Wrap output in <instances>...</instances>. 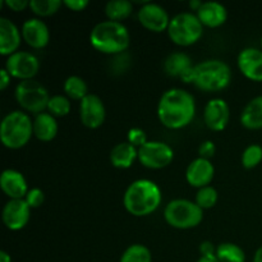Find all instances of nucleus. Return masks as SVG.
<instances>
[{
  "label": "nucleus",
  "instance_id": "nucleus-35",
  "mask_svg": "<svg viewBox=\"0 0 262 262\" xmlns=\"http://www.w3.org/2000/svg\"><path fill=\"white\" fill-rule=\"evenodd\" d=\"M129 55L127 53H122L118 54V55H114V60H112L110 66L118 73H124L128 69V67H129Z\"/></svg>",
  "mask_w": 262,
  "mask_h": 262
},
{
  "label": "nucleus",
  "instance_id": "nucleus-16",
  "mask_svg": "<svg viewBox=\"0 0 262 262\" xmlns=\"http://www.w3.org/2000/svg\"><path fill=\"white\" fill-rule=\"evenodd\" d=\"M237 66L246 78L253 82H262V49L250 46L241 50Z\"/></svg>",
  "mask_w": 262,
  "mask_h": 262
},
{
  "label": "nucleus",
  "instance_id": "nucleus-17",
  "mask_svg": "<svg viewBox=\"0 0 262 262\" xmlns=\"http://www.w3.org/2000/svg\"><path fill=\"white\" fill-rule=\"evenodd\" d=\"M215 177V166L211 160L196 158L188 164L186 170L187 183L194 188L210 186Z\"/></svg>",
  "mask_w": 262,
  "mask_h": 262
},
{
  "label": "nucleus",
  "instance_id": "nucleus-32",
  "mask_svg": "<svg viewBox=\"0 0 262 262\" xmlns=\"http://www.w3.org/2000/svg\"><path fill=\"white\" fill-rule=\"evenodd\" d=\"M262 161V146L257 143H252L248 145L247 147L243 150L242 158H241V163L245 169H255L258 166Z\"/></svg>",
  "mask_w": 262,
  "mask_h": 262
},
{
  "label": "nucleus",
  "instance_id": "nucleus-27",
  "mask_svg": "<svg viewBox=\"0 0 262 262\" xmlns=\"http://www.w3.org/2000/svg\"><path fill=\"white\" fill-rule=\"evenodd\" d=\"M216 257L220 262H246V252L241 246L224 242L216 246Z\"/></svg>",
  "mask_w": 262,
  "mask_h": 262
},
{
  "label": "nucleus",
  "instance_id": "nucleus-26",
  "mask_svg": "<svg viewBox=\"0 0 262 262\" xmlns=\"http://www.w3.org/2000/svg\"><path fill=\"white\" fill-rule=\"evenodd\" d=\"M63 90L64 95L71 100H74V101H81L90 94L86 81L82 77L76 76V74L67 77L63 84Z\"/></svg>",
  "mask_w": 262,
  "mask_h": 262
},
{
  "label": "nucleus",
  "instance_id": "nucleus-33",
  "mask_svg": "<svg viewBox=\"0 0 262 262\" xmlns=\"http://www.w3.org/2000/svg\"><path fill=\"white\" fill-rule=\"evenodd\" d=\"M25 201L27 202V205L31 209H37V207H40L45 202V193H43L42 189L37 188V187L31 188L27 192V194H26Z\"/></svg>",
  "mask_w": 262,
  "mask_h": 262
},
{
  "label": "nucleus",
  "instance_id": "nucleus-9",
  "mask_svg": "<svg viewBox=\"0 0 262 262\" xmlns=\"http://www.w3.org/2000/svg\"><path fill=\"white\" fill-rule=\"evenodd\" d=\"M173 160V147L163 141H147L138 148V161L145 168L159 170L170 165Z\"/></svg>",
  "mask_w": 262,
  "mask_h": 262
},
{
  "label": "nucleus",
  "instance_id": "nucleus-29",
  "mask_svg": "<svg viewBox=\"0 0 262 262\" xmlns=\"http://www.w3.org/2000/svg\"><path fill=\"white\" fill-rule=\"evenodd\" d=\"M63 2L60 0H31L30 9L37 18L50 17L59 12Z\"/></svg>",
  "mask_w": 262,
  "mask_h": 262
},
{
  "label": "nucleus",
  "instance_id": "nucleus-22",
  "mask_svg": "<svg viewBox=\"0 0 262 262\" xmlns=\"http://www.w3.org/2000/svg\"><path fill=\"white\" fill-rule=\"evenodd\" d=\"M164 71L168 76L174 77V78L182 79L189 71L193 68V63L188 54L183 51H174L169 54L164 60Z\"/></svg>",
  "mask_w": 262,
  "mask_h": 262
},
{
  "label": "nucleus",
  "instance_id": "nucleus-24",
  "mask_svg": "<svg viewBox=\"0 0 262 262\" xmlns=\"http://www.w3.org/2000/svg\"><path fill=\"white\" fill-rule=\"evenodd\" d=\"M239 120L246 129H262V95L253 97L247 102L241 113Z\"/></svg>",
  "mask_w": 262,
  "mask_h": 262
},
{
  "label": "nucleus",
  "instance_id": "nucleus-18",
  "mask_svg": "<svg viewBox=\"0 0 262 262\" xmlns=\"http://www.w3.org/2000/svg\"><path fill=\"white\" fill-rule=\"evenodd\" d=\"M0 188L9 200H25L30 191L25 176L15 169H5L0 176Z\"/></svg>",
  "mask_w": 262,
  "mask_h": 262
},
{
  "label": "nucleus",
  "instance_id": "nucleus-13",
  "mask_svg": "<svg viewBox=\"0 0 262 262\" xmlns=\"http://www.w3.org/2000/svg\"><path fill=\"white\" fill-rule=\"evenodd\" d=\"M205 124L214 132H222L228 127L230 120L229 104L222 97L209 100L204 109Z\"/></svg>",
  "mask_w": 262,
  "mask_h": 262
},
{
  "label": "nucleus",
  "instance_id": "nucleus-44",
  "mask_svg": "<svg viewBox=\"0 0 262 262\" xmlns=\"http://www.w3.org/2000/svg\"><path fill=\"white\" fill-rule=\"evenodd\" d=\"M253 262H262V246L257 248V251L255 252L253 256Z\"/></svg>",
  "mask_w": 262,
  "mask_h": 262
},
{
  "label": "nucleus",
  "instance_id": "nucleus-43",
  "mask_svg": "<svg viewBox=\"0 0 262 262\" xmlns=\"http://www.w3.org/2000/svg\"><path fill=\"white\" fill-rule=\"evenodd\" d=\"M0 262H12V257L7 251H2L0 252Z\"/></svg>",
  "mask_w": 262,
  "mask_h": 262
},
{
  "label": "nucleus",
  "instance_id": "nucleus-42",
  "mask_svg": "<svg viewBox=\"0 0 262 262\" xmlns=\"http://www.w3.org/2000/svg\"><path fill=\"white\" fill-rule=\"evenodd\" d=\"M197 262H220L217 260L216 255H210V256H200Z\"/></svg>",
  "mask_w": 262,
  "mask_h": 262
},
{
  "label": "nucleus",
  "instance_id": "nucleus-38",
  "mask_svg": "<svg viewBox=\"0 0 262 262\" xmlns=\"http://www.w3.org/2000/svg\"><path fill=\"white\" fill-rule=\"evenodd\" d=\"M4 5H7L13 12H23L30 8V2L28 0H4Z\"/></svg>",
  "mask_w": 262,
  "mask_h": 262
},
{
  "label": "nucleus",
  "instance_id": "nucleus-12",
  "mask_svg": "<svg viewBox=\"0 0 262 262\" xmlns=\"http://www.w3.org/2000/svg\"><path fill=\"white\" fill-rule=\"evenodd\" d=\"M79 119L86 128L97 129L106 119V107L101 97L96 94H89L79 101Z\"/></svg>",
  "mask_w": 262,
  "mask_h": 262
},
{
  "label": "nucleus",
  "instance_id": "nucleus-30",
  "mask_svg": "<svg viewBox=\"0 0 262 262\" xmlns=\"http://www.w3.org/2000/svg\"><path fill=\"white\" fill-rule=\"evenodd\" d=\"M72 102L71 99L66 95H53L49 100L46 112L50 113L55 118H63L71 113Z\"/></svg>",
  "mask_w": 262,
  "mask_h": 262
},
{
  "label": "nucleus",
  "instance_id": "nucleus-19",
  "mask_svg": "<svg viewBox=\"0 0 262 262\" xmlns=\"http://www.w3.org/2000/svg\"><path fill=\"white\" fill-rule=\"evenodd\" d=\"M22 41V32L18 26L9 18L0 17V54L8 58L17 53Z\"/></svg>",
  "mask_w": 262,
  "mask_h": 262
},
{
  "label": "nucleus",
  "instance_id": "nucleus-14",
  "mask_svg": "<svg viewBox=\"0 0 262 262\" xmlns=\"http://www.w3.org/2000/svg\"><path fill=\"white\" fill-rule=\"evenodd\" d=\"M31 210L32 209L25 200H9L2 211V219L5 228L12 232L23 229L31 219Z\"/></svg>",
  "mask_w": 262,
  "mask_h": 262
},
{
  "label": "nucleus",
  "instance_id": "nucleus-45",
  "mask_svg": "<svg viewBox=\"0 0 262 262\" xmlns=\"http://www.w3.org/2000/svg\"><path fill=\"white\" fill-rule=\"evenodd\" d=\"M261 49H262V37H261Z\"/></svg>",
  "mask_w": 262,
  "mask_h": 262
},
{
  "label": "nucleus",
  "instance_id": "nucleus-28",
  "mask_svg": "<svg viewBox=\"0 0 262 262\" xmlns=\"http://www.w3.org/2000/svg\"><path fill=\"white\" fill-rule=\"evenodd\" d=\"M119 262H152V255L146 246L135 243L125 248Z\"/></svg>",
  "mask_w": 262,
  "mask_h": 262
},
{
  "label": "nucleus",
  "instance_id": "nucleus-37",
  "mask_svg": "<svg viewBox=\"0 0 262 262\" xmlns=\"http://www.w3.org/2000/svg\"><path fill=\"white\" fill-rule=\"evenodd\" d=\"M63 5L73 12H83L90 5V2L89 0H64Z\"/></svg>",
  "mask_w": 262,
  "mask_h": 262
},
{
  "label": "nucleus",
  "instance_id": "nucleus-1",
  "mask_svg": "<svg viewBox=\"0 0 262 262\" xmlns=\"http://www.w3.org/2000/svg\"><path fill=\"white\" fill-rule=\"evenodd\" d=\"M158 119L168 129H183L196 117V99L191 92L173 87L160 96L156 107Z\"/></svg>",
  "mask_w": 262,
  "mask_h": 262
},
{
  "label": "nucleus",
  "instance_id": "nucleus-3",
  "mask_svg": "<svg viewBox=\"0 0 262 262\" xmlns=\"http://www.w3.org/2000/svg\"><path fill=\"white\" fill-rule=\"evenodd\" d=\"M90 43L95 50L106 55L125 53L130 45V33L123 22L101 20L92 27Z\"/></svg>",
  "mask_w": 262,
  "mask_h": 262
},
{
  "label": "nucleus",
  "instance_id": "nucleus-21",
  "mask_svg": "<svg viewBox=\"0 0 262 262\" xmlns=\"http://www.w3.org/2000/svg\"><path fill=\"white\" fill-rule=\"evenodd\" d=\"M58 130L59 125L56 122V118L53 117L50 113H40L33 118V136L38 141L50 142L56 137Z\"/></svg>",
  "mask_w": 262,
  "mask_h": 262
},
{
  "label": "nucleus",
  "instance_id": "nucleus-34",
  "mask_svg": "<svg viewBox=\"0 0 262 262\" xmlns=\"http://www.w3.org/2000/svg\"><path fill=\"white\" fill-rule=\"evenodd\" d=\"M127 141L130 143V145L135 146V147L140 148L141 146L145 145L148 140H147V135H146V132L142 129V128L135 127V128H130V129L128 130Z\"/></svg>",
  "mask_w": 262,
  "mask_h": 262
},
{
  "label": "nucleus",
  "instance_id": "nucleus-36",
  "mask_svg": "<svg viewBox=\"0 0 262 262\" xmlns=\"http://www.w3.org/2000/svg\"><path fill=\"white\" fill-rule=\"evenodd\" d=\"M215 152H216V146L211 140H206L201 142L199 147V158L211 160V158L215 156Z\"/></svg>",
  "mask_w": 262,
  "mask_h": 262
},
{
  "label": "nucleus",
  "instance_id": "nucleus-10",
  "mask_svg": "<svg viewBox=\"0 0 262 262\" xmlns=\"http://www.w3.org/2000/svg\"><path fill=\"white\" fill-rule=\"evenodd\" d=\"M4 68L12 76V78L19 79V82L28 81L35 79L37 76L40 71V60L33 53L18 50L17 53L8 56Z\"/></svg>",
  "mask_w": 262,
  "mask_h": 262
},
{
  "label": "nucleus",
  "instance_id": "nucleus-40",
  "mask_svg": "<svg viewBox=\"0 0 262 262\" xmlns=\"http://www.w3.org/2000/svg\"><path fill=\"white\" fill-rule=\"evenodd\" d=\"M10 81H12V76L8 73L7 69L2 68V71H0V90L2 91L7 90V87L10 84Z\"/></svg>",
  "mask_w": 262,
  "mask_h": 262
},
{
  "label": "nucleus",
  "instance_id": "nucleus-11",
  "mask_svg": "<svg viewBox=\"0 0 262 262\" xmlns=\"http://www.w3.org/2000/svg\"><path fill=\"white\" fill-rule=\"evenodd\" d=\"M137 18L141 26L145 27L146 30L160 33L168 30L171 17H169L168 10L163 5L147 2L140 7L137 12Z\"/></svg>",
  "mask_w": 262,
  "mask_h": 262
},
{
  "label": "nucleus",
  "instance_id": "nucleus-41",
  "mask_svg": "<svg viewBox=\"0 0 262 262\" xmlns=\"http://www.w3.org/2000/svg\"><path fill=\"white\" fill-rule=\"evenodd\" d=\"M202 3H204V2H201V0H191V2H189V4H188L189 9H191L193 13H196L197 10L201 8Z\"/></svg>",
  "mask_w": 262,
  "mask_h": 262
},
{
  "label": "nucleus",
  "instance_id": "nucleus-20",
  "mask_svg": "<svg viewBox=\"0 0 262 262\" xmlns=\"http://www.w3.org/2000/svg\"><path fill=\"white\" fill-rule=\"evenodd\" d=\"M196 15L204 27L216 28L227 22L228 9L222 3L210 0V2L202 3L201 8L196 12Z\"/></svg>",
  "mask_w": 262,
  "mask_h": 262
},
{
  "label": "nucleus",
  "instance_id": "nucleus-15",
  "mask_svg": "<svg viewBox=\"0 0 262 262\" xmlns=\"http://www.w3.org/2000/svg\"><path fill=\"white\" fill-rule=\"evenodd\" d=\"M23 41L32 49H43L50 42V30L41 18H28L20 27Z\"/></svg>",
  "mask_w": 262,
  "mask_h": 262
},
{
  "label": "nucleus",
  "instance_id": "nucleus-6",
  "mask_svg": "<svg viewBox=\"0 0 262 262\" xmlns=\"http://www.w3.org/2000/svg\"><path fill=\"white\" fill-rule=\"evenodd\" d=\"M164 219L176 229H193L204 220V210L191 200L174 199L165 205Z\"/></svg>",
  "mask_w": 262,
  "mask_h": 262
},
{
  "label": "nucleus",
  "instance_id": "nucleus-31",
  "mask_svg": "<svg viewBox=\"0 0 262 262\" xmlns=\"http://www.w3.org/2000/svg\"><path fill=\"white\" fill-rule=\"evenodd\" d=\"M219 200V193H217L216 188L212 186L202 187L197 191L196 197H194V202L201 207L202 210H209L212 209L215 205L217 204Z\"/></svg>",
  "mask_w": 262,
  "mask_h": 262
},
{
  "label": "nucleus",
  "instance_id": "nucleus-4",
  "mask_svg": "<svg viewBox=\"0 0 262 262\" xmlns=\"http://www.w3.org/2000/svg\"><path fill=\"white\" fill-rule=\"evenodd\" d=\"M33 137V119L23 110H13L3 117L0 140L7 148L19 150Z\"/></svg>",
  "mask_w": 262,
  "mask_h": 262
},
{
  "label": "nucleus",
  "instance_id": "nucleus-39",
  "mask_svg": "<svg viewBox=\"0 0 262 262\" xmlns=\"http://www.w3.org/2000/svg\"><path fill=\"white\" fill-rule=\"evenodd\" d=\"M200 253L201 256H210V255H215L216 253V247L212 242L210 241H204V242L200 245Z\"/></svg>",
  "mask_w": 262,
  "mask_h": 262
},
{
  "label": "nucleus",
  "instance_id": "nucleus-2",
  "mask_svg": "<svg viewBox=\"0 0 262 262\" xmlns=\"http://www.w3.org/2000/svg\"><path fill=\"white\" fill-rule=\"evenodd\" d=\"M163 193L158 183L151 179L133 181L123 194V206L136 217L148 216L160 207Z\"/></svg>",
  "mask_w": 262,
  "mask_h": 262
},
{
  "label": "nucleus",
  "instance_id": "nucleus-5",
  "mask_svg": "<svg viewBox=\"0 0 262 262\" xmlns=\"http://www.w3.org/2000/svg\"><path fill=\"white\" fill-rule=\"evenodd\" d=\"M232 82V68L220 59H206L193 68V84L204 92H219Z\"/></svg>",
  "mask_w": 262,
  "mask_h": 262
},
{
  "label": "nucleus",
  "instance_id": "nucleus-7",
  "mask_svg": "<svg viewBox=\"0 0 262 262\" xmlns=\"http://www.w3.org/2000/svg\"><path fill=\"white\" fill-rule=\"evenodd\" d=\"M204 25L193 12H181L170 18L166 30L169 38L178 46H191L204 36Z\"/></svg>",
  "mask_w": 262,
  "mask_h": 262
},
{
  "label": "nucleus",
  "instance_id": "nucleus-8",
  "mask_svg": "<svg viewBox=\"0 0 262 262\" xmlns=\"http://www.w3.org/2000/svg\"><path fill=\"white\" fill-rule=\"evenodd\" d=\"M50 97L48 89L36 79L18 82L14 89V99L20 109L35 115L46 112Z\"/></svg>",
  "mask_w": 262,
  "mask_h": 262
},
{
  "label": "nucleus",
  "instance_id": "nucleus-23",
  "mask_svg": "<svg viewBox=\"0 0 262 262\" xmlns=\"http://www.w3.org/2000/svg\"><path fill=\"white\" fill-rule=\"evenodd\" d=\"M110 163L114 168L129 169L138 160V148L130 145L128 141L119 142L110 151Z\"/></svg>",
  "mask_w": 262,
  "mask_h": 262
},
{
  "label": "nucleus",
  "instance_id": "nucleus-25",
  "mask_svg": "<svg viewBox=\"0 0 262 262\" xmlns=\"http://www.w3.org/2000/svg\"><path fill=\"white\" fill-rule=\"evenodd\" d=\"M133 13V2L130 0H110L105 4V15L109 20L122 22Z\"/></svg>",
  "mask_w": 262,
  "mask_h": 262
}]
</instances>
